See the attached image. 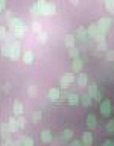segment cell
I'll use <instances>...</instances> for the list:
<instances>
[{"mask_svg":"<svg viewBox=\"0 0 114 146\" xmlns=\"http://www.w3.org/2000/svg\"><path fill=\"white\" fill-rule=\"evenodd\" d=\"M73 81H75V75H73V73H66V75H62L61 79H59V87H61L62 90H66L70 84H73Z\"/></svg>","mask_w":114,"mask_h":146,"instance_id":"8992f818","label":"cell"},{"mask_svg":"<svg viewBox=\"0 0 114 146\" xmlns=\"http://www.w3.org/2000/svg\"><path fill=\"white\" fill-rule=\"evenodd\" d=\"M102 146H114V141L113 140H105L102 143Z\"/></svg>","mask_w":114,"mask_h":146,"instance_id":"74e56055","label":"cell"},{"mask_svg":"<svg viewBox=\"0 0 114 146\" xmlns=\"http://www.w3.org/2000/svg\"><path fill=\"white\" fill-rule=\"evenodd\" d=\"M111 25H113V20L109 17H102L97 21V26H99V29H100L102 34H107V32L109 31V27H111Z\"/></svg>","mask_w":114,"mask_h":146,"instance_id":"5b68a950","label":"cell"},{"mask_svg":"<svg viewBox=\"0 0 114 146\" xmlns=\"http://www.w3.org/2000/svg\"><path fill=\"white\" fill-rule=\"evenodd\" d=\"M75 43H76V36L73 34H67L66 35V46H67V47L68 49L75 47Z\"/></svg>","mask_w":114,"mask_h":146,"instance_id":"d6986e66","label":"cell"},{"mask_svg":"<svg viewBox=\"0 0 114 146\" xmlns=\"http://www.w3.org/2000/svg\"><path fill=\"white\" fill-rule=\"evenodd\" d=\"M68 56H70L72 59H76V58H79V49L76 47H72V49H68Z\"/></svg>","mask_w":114,"mask_h":146,"instance_id":"603a6c76","label":"cell"},{"mask_svg":"<svg viewBox=\"0 0 114 146\" xmlns=\"http://www.w3.org/2000/svg\"><path fill=\"white\" fill-rule=\"evenodd\" d=\"M8 129H9V132H17L18 131V122H17V117H14V116H11L8 119Z\"/></svg>","mask_w":114,"mask_h":146,"instance_id":"30bf717a","label":"cell"},{"mask_svg":"<svg viewBox=\"0 0 114 146\" xmlns=\"http://www.w3.org/2000/svg\"><path fill=\"white\" fill-rule=\"evenodd\" d=\"M70 146H84V145H82L81 140H73L72 143H70Z\"/></svg>","mask_w":114,"mask_h":146,"instance_id":"d590c367","label":"cell"},{"mask_svg":"<svg viewBox=\"0 0 114 146\" xmlns=\"http://www.w3.org/2000/svg\"><path fill=\"white\" fill-rule=\"evenodd\" d=\"M59 96H61V88H59V87H53V88H50L49 93H47V98H49V100H52V102L59 100Z\"/></svg>","mask_w":114,"mask_h":146,"instance_id":"ba28073f","label":"cell"},{"mask_svg":"<svg viewBox=\"0 0 114 146\" xmlns=\"http://www.w3.org/2000/svg\"><path fill=\"white\" fill-rule=\"evenodd\" d=\"M85 123H87V126H88L90 129H94V128H96V123H97V120H96V116H94V114H88V116H87Z\"/></svg>","mask_w":114,"mask_h":146,"instance_id":"2e32d148","label":"cell"},{"mask_svg":"<svg viewBox=\"0 0 114 146\" xmlns=\"http://www.w3.org/2000/svg\"><path fill=\"white\" fill-rule=\"evenodd\" d=\"M107 132H109V134H114V119L107 123Z\"/></svg>","mask_w":114,"mask_h":146,"instance_id":"83f0119b","label":"cell"},{"mask_svg":"<svg viewBox=\"0 0 114 146\" xmlns=\"http://www.w3.org/2000/svg\"><path fill=\"white\" fill-rule=\"evenodd\" d=\"M82 67H84V61H82L81 58L73 59V62H72V70L73 72H81Z\"/></svg>","mask_w":114,"mask_h":146,"instance_id":"5bb4252c","label":"cell"},{"mask_svg":"<svg viewBox=\"0 0 114 146\" xmlns=\"http://www.w3.org/2000/svg\"><path fill=\"white\" fill-rule=\"evenodd\" d=\"M100 113H102V116L108 117L109 114L113 113V104L109 102V99H103L102 102H100Z\"/></svg>","mask_w":114,"mask_h":146,"instance_id":"52a82bcc","label":"cell"},{"mask_svg":"<svg viewBox=\"0 0 114 146\" xmlns=\"http://www.w3.org/2000/svg\"><path fill=\"white\" fill-rule=\"evenodd\" d=\"M6 36H8V32H6V29H5L3 26H0V40L6 41Z\"/></svg>","mask_w":114,"mask_h":146,"instance_id":"f546056e","label":"cell"},{"mask_svg":"<svg viewBox=\"0 0 114 146\" xmlns=\"http://www.w3.org/2000/svg\"><path fill=\"white\" fill-rule=\"evenodd\" d=\"M8 26H9V31H11L15 36L25 35V32L27 31V26L25 25V21H23L21 18H15V17L8 21Z\"/></svg>","mask_w":114,"mask_h":146,"instance_id":"7a4b0ae2","label":"cell"},{"mask_svg":"<svg viewBox=\"0 0 114 146\" xmlns=\"http://www.w3.org/2000/svg\"><path fill=\"white\" fill-rule=\"evenodd\" d=\"M40 41H41V43H46V41H47V32H46V31L40 32Z\"/></svg>","mask_w":114,"mask_h":146,"instance_id":"1f68e13d","label":"cell"},{"mask_svg":"<svg viewBox=\"0 0 114 146\" xmlns=\"http://www.w3.org/2000/svg\"><path fill=\"white\" fill-rule=\"evenodd\" d=\"M61 139L62 140H72L73 139V129H70V128H66L62 132H61Z\"/></svg>","mask_w":114,"mask_h":146,"instance_id":"ffe728a7","label":"cell"},{"mask_svg":"<svg viewBox=\"0 0 114 146\" xmlns=\"http://www.w3.org/2000/svg\"><path fill=\"white\" fill-rule=\"evenodd\" d=\"M87 32H88V36H91L93 40H96L97 43H102L105 41V34H102L97 26V23H91V25L87 27Z\"/></svg>","mask_w":114,"mask_h":146,"instance_id":"3957f363","label":"cell"},{"mask_svg":"<svg viewBox=\"0 0 114 146\" xmlns=\"http://www.w3.org/2000/svg\"><path fill=\"white\" fill-rule=\"evenodd\" d=\"M97 93H99L97 85H96V84H91V85L88 87V93H87V94H90V96H91V99H93V98H94V96L97 94Z\"/></svg>","mask_w":114,"mask_h":146,"instance_id":"cb8c5ba5","label":"cell"},{"mask_svg":"<svg viewBox=\"0 0 114 146\" xmlns=\"http://www.w3.org/2000/svg\"><path fill=\"white\" fill-rule=\"evenodd\" d=\"M21 146H34V139L32 137H25L21 140Z\"/></svg>","mask_w":114,"mask_h":146,"instance_id":"484cf974","label":"cell"},{"mask_svg":"<svg viewBox=\"0 0 114 146\" xmlns=\"http://www.w3.org/2000/svg\"><path fill=\"white\" fill-rule=\"evenodd\" d=\"M103 6H105V11H107V12L114 14V0H108V2H105Z\"/></svg>","mask_w":114,"mask_h":146,"instance_id":"7402d4cb","label":"cell"},{"mask_svg":"<svg viewBox=\"0 0 114 146\" xmlns=\"http://www.w3.org/2000/svg\"><path fill=\"white\" fill-rule=\"evenodd\" d=\"M32 14H41V15H55L56 12V5L52 2H35L30 6Z\"/></svg>","mask_w":114,"mask_h":146,"instance_id":"6da1fadb","label":"cell"},{"mask_svg":"<svg viewBox=\"0 0 114 146\" xmlns=\"http://www.w3.org/2000/svg\"><path fill=\"white\" fill-rule=\"evenodd\" d=\"M9 90H11V84L6 82V84L3 85V91H5V93H9Z\"/></svg>","mask_w":114,"mask_h":146,"instance_id":"8d00e7d4","label":"cell"},{"mask_svg":"<svg viewBox=\"0 0 114 146\" xmlns=\"http://www.w3.org/2000/svg\"><path fill=\"white\" fill-rule=\"evenodd\" d=\"M67 104H68V105H72V107L78 105V104H79V94L70 93V94H68V98H67Z\"/></svg>","mask_w":114,"mask_h":146,"instance_id":"9a60e30c","label":"cell"},{"mask_svg":"<svg viewBox=\"0 0 114 146\" xmlns=\"http://www.w3.org/2000/svg\"><path fill=\"white\" fill-rule=\"evenodd\" d=\"M79 102L84 105V107H90L91 105V102H93V99H91V96L90 94H82V96H79Z\"/></svg>","mask_w":114,"mask_h":146,"instance_id":"ac0fdd59","label":"cell"},{"mask_svg":"<svg viewBox=\"0 0 114 146\" xmlns=\"http://www.w3.org/2000/svg\"><path fill=\"white\" fill-rule=\"evenodd\" d=\"M82 145L84 146H91L93 145V134L91 132H88V131H85L84 134H82Z\"/></svg>","mask_w":114,"mask_h":146,"instance_id":"8fae6325","label":"cell"},{"mask_svg":"<svg viewBox=\"0 0 114 146\" xmlns=\"http://www.w3.org/2000/svg\"><path fill=\"white\" fill-rule=\"evenodd\" d=\"M41 25H40V21H36V20H34L32 21V29L34 31H36V32H41V27H40Z\"/></svg>","mask_w":114,"mask_h":146,"instance_id":"4dcf8cb0","label":"cell"},{"mask_svg":"<svg viewBox=\"0 0 114 146\" xmlns=\"http://www.w3.org/2000/svg\"><path fill=\"white\" fill-rule=\"evenodd\" d=\"M27 93H29V96H36L38 94V88L35 85H29L27 87Z\"/></svg>","mask_w":114,"mask_h":146,"instance_id":"4316f807","label":"cell"},{"mask_svg":"<svg viewBox=\"0 0 114 146\" xmlns=\"http://www.w3.org/2000/svg\"><path fill=\"white\" fill-rule=\"evenodd\" d=\"M97 50H107V43H105V41L97 43Z\"/></svg>","mask_w":114,"mask_h":146,"instance_id":"e575fe53","label":"cell"},{"mask_svg":"<svg viewBox=\"0 0 114 146\" xmlns=\"http://www.w3.org/2000/svg\"><path fill=\"white\" fill-rule=\"evenodd\" d=\"M23 111H25V105H23L20 100H15L12 105V113H14V117H20L23 116Z\"/></svg>","mask_w":114,"mask_h":146,"instance_id":"9c48e42d","label":"cell"},{"mask_svg":"<svg viewBox=\"0 0 114 146\" xmlns=\"http://www.w3.org/2000/svg\"><path fill=\"white\" fill-rule=\"evenodd\" d=\"M75 36H78V38L82 40V41H85V38L88 36L87 27H85V26H79V27H78V31H76V35H75Z\"/></svg>","mask_w":114,"mask_h":146,"instance_id":"4fadbf2b","label":"cell"},{"mask_svg":"<svg viewBox=\"0 0 114 146\" xmlns=\"http://www.w3.org/2000/svg\"><path fill=\"white\" fill-rule=\"evenodd\" d=\"M21 56V46L18 41H14L11 44V50H9V59H12V61H18Z\"/></svg>","mask_w":114,"mask_h":146,"instance_id":"277c9868","label":"cell"},{"mask_svg":"<svg viewBox=\"0 0 114 146\" xmlns=\"http://www.w3.org/2000/svg\"><path fill=\"white\" fill-rule=\"evenodd\" d=\"M34 58H35V56H34V53H32L30 50H26V52L21 55V59H23V62H25V64H27V66H30V64L34 62Z\"/></svg>","mask_w":114,"mask_h":146,"instance_id":"7c38bea8","label":"cell"},{"mask_svg":"<svg viewBox=\"0 0 114 146\" xmlns=\"http://www.w3.org/2000/svg\"><path fill=\"white\" fill-rule=\"evenodd\" d=\"M40 135H41V141L43 143H49L52 140V132H50V129H43Z\"/></svg>","mask_w":114,"mask_h":146,"instance_id":"e0dca14e","label":"cell"},{"mask_svg":"<svg viewBox=\"0 0 114 146\" xmlns=\"http://www.w3.org/2000/svg\"><path fill=\"white\" fill-rule=\"evenodd\" d=\"M87 82H88V79H87V75H79V78H78V84H79V87H85Z\"/></svg>","mask_w":114,"mask_h":146,"instance_id":"d4e9b609","label":"cell"},{"mask_svg":"<svg viewBox=\"0 0 114 146\" xmlns=\"http://www.w3.org/2000/svg\"><path fill=\"white\" fill-rule=\"evenodd\" d=\"M32 119H34V122H40L41 120V111H34Z\"/></svg>","mask_w":114,"mask_h":146,"instance_id":"d6a6232c","label":"cell"},{"mask_svg":"<svg viewBox=\"0 0 114 146\" xmlns=\"http://www.w3.org/2000/svg\"><path fill=\"white\" fill-rule=\"evenodd\" d=\"M17 122H18V129H23L26 125V120H25V117L20 116V117H17Z\"/></svg>","mask_w":114,"mask_h":146,"instance_id":"f1b7e54d","label":"cell"},{"mask_svg":"<svg viewBox=\"0 0 114 146\" xmlns=\"http://www.w3.org/2000/svg\"><path fill=\"white\" fill-rule=\"evenodd\" d=\"M107 59H108V61H114V50L107 52Z\"/></svg>","mask_w":114,"mask_h":146,"instance_id":"836d02e7","label":"cell"},{"mask_svg":"<svg viewBox=\"0 0 114 146\" xmlns=\"http://www.w3.org/2000/svg\"><path fill=\"white\" fill-rule=\"evenodd\" d=\"M5 8H6V2H5V0H0V12H2Z\"/></svg>","mask_w":114,"mask_h":146,"instance_id":"f35d334b","label":"cell"},{"mask_svg":"<svg viewBox=\"0 0 114 146\" xmlns=\"http://www.w3.org/2000/svg\"><path fill=\"white\" fill-rule=\"evenodd\" d=\"M11 41H3L2 44V55L3 56H9V50H11Z\"/></svg>","mask_w":114,"mask_h":146,"instance_id":"44dd1931","label":"cell"}]
</instances>
